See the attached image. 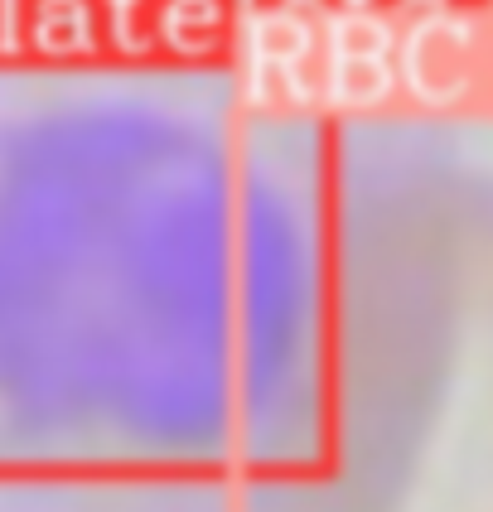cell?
Masks as SVG:
<instances>
[{
    "instance_id": "6da1fadb",
    "label": "cell",
    "mask_w": 493,
    "mask_h": 512,
    "mask_svg": "<svg viewBox=\"0 0 493 512\" xmlns=\"http://www.w3.org/2000/svg\"><path fill=\"white\" fill-rule=\"evenodd\" d=\"M305 247L228 145L141 97L0 116V421L116 426L286 348Z\"/></svg>"
}]
</instances>
